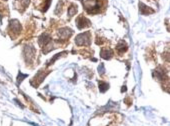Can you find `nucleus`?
Wrapping results in <instances>:
<instances>
[{
    "label": "nucleus",
    "mask_w": 170,
    "mask_h": 126,
    "mask_svg": "<svg viewBox=\"0 0 170 126\" xmlns=\"http://www.w3.org/2000/svg\"><path fill=\"white\" fill-rule=\"evenodd\" d=\"M76 44L79 45V46H82V45H88L90 43V32H85V33H81L76 37Z\"/></svg>",
    "instance_id": "nucleus-1"
},
{
    "label": "nucleus",
    "mask_w": 170,
    "mask_h": 126,
    "mask_svg": "<svg viewBox=\"0 0 170 126\" xmlns=\"http://www.w3.org/2000/svg\"><path fill=\"white\" fill-rule=\"evenodd\" d=\"M76 24L79 29H82V28H85V27L90 26V21H89L87 18H85L84 16H79L77 18Z\"/></svg>",
    "instance_id": "nucleus-2"
},
{
    "label": "nucleus",
    "mask_w": 170,
    "mask_h": 126,
    "mask_svg": "<svg viewBox=\"0 0 170 126\" xmlns=\"http://www.w3.org/2000/svg\"><path fill=\"white\" fill-rule=\"evenodd\" d=\"M71 35H72V30L69 28H63V29L59 30V36L63 39L69 38Z\"/></svg>",
    "instance_id": "nucleus-3"
},
{
    "label": "nucleus",
    "mask_w": 170,
    "mask_h": 126,
    "mask_svg": "<svg viewBox=\"0 0 170 126\" xmlns=\"http://www.w3.org/2000/svg\"><path fill=\"white\" fill-rule=\"evenodd\" d=\"M10 29L14 33H18L21 30V25H20V23L17 20H13L10 22Z\"/></svg>",
    "instance_id": "nucleus-4"
},
{
    "label": "nucleus",
    "mask_w": 170,
    "mask_h": 126,
    "mask_svg": "<svg viewBox=\"0 0 170 126\" xmlns=\"http://www.w3.org/2000/svg\"><path fill=\"white\" fill-rule=\"evenodd\" d=\"M113 55V51L110 48H102L101 49V57L104 59H109Z\"/></svg>",
    "instance_id": "nucleus-5"
},
{
    "label": "nucleus",
    "mask_w": 170,
    "mask_h": 126,
    "mask_svg": "<svg viewBox=\"0 0 170 126\" xmlns=\"http://www.w3.org/2000/svg\"><path fill=\"white\" fill-rule=\"evenodd\" d=\"M139 6H140V10H141L142 14H149V13H153L154 12L153 9L148 8L147 6H145L144 4H142V3H140Z\"/></svg>",
    "instance_id": "nucleus-6"
},
{
    "label": "nucleus",
    "mask_w": 170,
    "mask_h": 126,
    "mask_svg": "<svg viewBox=\"0 0 170 126\" xmlns=\"http://www.w3.org/2000/svg\"><path fill=\"white\" fill-rule=\"evenodd\" d=\"M116 49H117V51H118V53H123V52H125V51L127 50V45L124 43L123 41H121L120 43H119L118 45H117V47H116Z\"/></svg>",
    "instance_id": "nucleus-7"
},
{
    "label": "nucleus",
    "mask_w": 170,
    "mask_h": 126,
    "mask_svg": "<svg viewBox=\"0 0 170 126\" xmlns=\"http://www.w3.org/2000/svg\"><path fill=\"white\" fill-rule=\"evenodd\" d=\"M76 12H77V6H75V5H71L70 7L68 8V15H69L70 17L73 16Z\"/></svg>",
    "instance_id": "nucleus-8"
},
{
    "label": "nucleus",
    "mask_w": 170,
    "mask_h": 126,
    "mask_svg": "<svg viewBox=\"0 0 170 126\" xmlns=\"http://www.w3.org/2000/svg\"><path fill=\"white\" fill-rule=\"evenodd\" d=\"M108 87H109L108 84L105 83V82H103V81H101V82L99 83V89H100V91H101V92L106 91V90L108 89Z\"/></svg>",
    "instance_id": "nucleus-9"
}]
</instances>
